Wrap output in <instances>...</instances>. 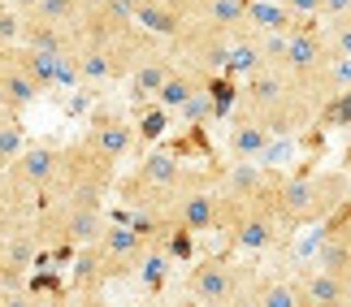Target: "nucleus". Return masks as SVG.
<instances>
[{
  "mask_svg": "<svg viewBox=\"0 0 351 307\" xmlns=\"http://www.w3.org/2000/svg\"><path fill=\"white\" fill-rule=\"evenodd\" d=\"M278 217L291 230L304 225H326L334 212L347 208L351 199V173L347 169H308V173H282L278 182Z\"/></svg>",
  "mask_w": 351,
  "mask_h": 307,
  "instance_id": "1",
  "label": "nucleus"
},
{
  "mask_svg": "<svg viewBox=\"0 0 351 307\" xmlns=\"http://www.w3.org/2000/svg\"><path fill=\"white\" fill-rule=\"evenodd\" d=\"M113 182H117V165L100 160L83 139H78V143H65L61 169H57V178L48 182V191L39 195V204H83V208H104V199H109Z\"/></svg>",
  "mask_w": 351,
  "mask_h": 307,
  "instance_id": "2",
  "label": "nucleus"
},
{
  "mask_svg": "<svg viewBox=\"0 0 351 307\" xmlns=\"http://www.w3.org/2000/svg\"><path fill=\"white\" fill-rule=\"evenodd\" d=\"M278 182H282V173H274V182L261 195L243 199V204H221V230L230 238V247L243 251V256H265V251H274L287 238V225H282L278 199H274Z\"/></svg>",
  "mask_w": 351,
  "mask_h": 307,
  "instance_id": "3",
  "label": "nucleus"
},
{
  "mask_svg": "<svg viewBox=\"0 0 351 307\" xmlns=\"http://www.w3.org/2000/svg\"><path fill=\"white\" fill-rule=\"evenodd\" d=\"M195 178L199 173H191L173 152H147L117 191H121V204L130 212H152V217H160Z\"/></svg>",
  "mask_w": 351,
  "mask_h": 307,
  "instance_id": "4",
  "label": "nucleus"
},
{
  "mask_svg": "<svg viewBox=\"0 0 351 307\" xmlns=\"http://www.w3.org/2000/svg\"><path fill=\"white\" fill-rule=\"evenodd\" d=\"M230 35L234 31H217V26L191 18L178 35L169 39L173 61L195 70L199 78H226V65H230Z\"/></svg>",
  "mask_w": 351,
  "mask_h": 307,
  "instance_id": "5",
  "label": "nucleus"
},
{
  "mask_svg": "<svg viewBox=\"0 0 351 307\" xmlns=\"http://www.w3.org/2000/svg\"><path fill=\"white\" fill-rule=\"evenodd\" d=\"M160 225H169L173 234H213L221 230V191L217 178H199L160 212Z\"/></svg>",
  "mask_w": 351,
  "mask_h": 307,
  "instance_id": "6",
  "label": "nucleus"
},
{
  "mask_svg": "<svg viewBox=\"0 0 351 307\" xmlns=\"http://www.w3.org/2000/svg\"><path fill=\"white\" fill-rule=\"evenodd\" d=\"M247 282H252V269L234 264L230 256H208V260H199L191 269L186 290H191L195 307H226Z\"/></svg>",
  "mask_w": 351,
  "mask_h": 307,
  "instance_id": "7",
  "label": "nucleus"
},
{
  "mask_svg": "<svg viewBox=\"0 0 351 307\" xmlns=\"http://www.w3.org/2000/svg\"><path fill=\"white\" fill-rule=\"evenodd\" d=\"M96 251L109 282H121V277H134L139 264L152 256V238L139 225H104V234L96 238Z\"/></svg>",
  "mask_w": 351,
  "mask_h": 307,
  "instance_id": "8",
  "label": "nucleus"
},
{
  "mask_svg": "<svg viewBox=\"0 0 351 307\" xmlns=\"http://www.w3.org/2000/svg\"><path fill=\"white\" fill-rule=\"evenodd\" d=\"M61 156H65V143H26L22 156L13 160V165L0 173V178H5L13 191H22V195L39 199V195L48 191V182L57 178Z\"/></svg>",
  "mask_w": 351,
  "mask_h": 307,
  "instance_id": "9",
  "label": "nucleus"
},
{
  "mask_svg": "<svg viewBox=\"0 0 351 307\" xmlns=\"http://www.w3.org/2000/svg\"><path fill=\"white\" fill-rule=\"evenodd\" d=\"M83 143L91 152H96L100 160H109V165H121L134 148H139V130H134V122L126 113H117V109H100L96 117H91V126H87V135Z\"/></svg>",
  "mask_w": 351,
  "mask_h": 307,
  "instance_id": "10",
  "label": "nucleus"
},
{
  "mask_svg": "<svg viewBox=\"0 0 351 307\" xmlns=\"http://www.w3.org/2000/svg\"><path fill=\"white\" fill-rule=\"evenodd\" d=\"M330 57L334 52H330V39H326V26L321 22H295L287 31V57H282V70L308 78V74H317Z\"/></svg>",
  "mask_w": 351,
  "mask_h": 307,
  "instance_id": "11",
  "label": "nucleus"
},
{
  "mask_svg": "<svg viewBox=\"0 0 351 307\" xmlns=\"http://www.w3.org/2000/svg\"><path fill=\"white\" fill-rule=\"evenodd\" d=\"M173 52H169V44L165 39H152V48L143 52L139 61H134V70L126 74V91H130V100L134 104H152L156 100V91L165 87V78L173 74Z\"/></svg>",
  "mask_w": 351,
  "mask_h": 307,
  "instance_id": "12",
  "label": "nucleus"
},
{
  "mask_svg": "<svg viewBox=\"0 0 351 307\" xmlns=\"http://www.w3.org/2000/svg\"><path fill=\"white\" fill-rule=\"evenodd\" d=\"M0 78H5V104L13 113H22V109H31V104L44 100V87H39V78L31 74V65H26L22 44L0 48Z\"/></svg>",
  "mask_w": 351,
  "mask_h": 307,
  "instance_id": "13",
  "label": "nucleus"
},
{
  "mask_svg": "<svg viewBox=\"0 0 351 307\" xmlns=\"http://www.w3.org/2000/svg\"><path fill=\"white\" fill-rule=\"evenodd\" d=\"M186 22H191V0H139L134 5V26L152 39H165V44Z\"/></svg>",
  "mask_w": 351,
  "mask_h": 307,
  "instance_id": "14",
  "label": "nucleus"
},
{
  "mask_svg": "<svg viewBox=\"0 0 351 307\" xmlns=\"http://www.w3.org/2000/svg\"><path fill=\"white\" fill-rule=\"evenodd\" d=\"M317 269L351 277V212L347 208L326 221V234H321V247H317Z\"/></svg>",
  "mask_w": 351,
  "mask_h": 307,
  "instance_id": "15",
  "label": "nucleus"
},
{
  "mask_svg": "<svg viewBox=\"0 0 351 307\" xmlns=\"http://www.w3.org/2000/svg\"><path fill=\"white\" fill-rule=\"evenodd\" d=\"M274 143H278V139L269 135L261 122H252V117H239V113H234L230 130H226V152H230V160H265Z\"/></svg>",
  "mask_w": 351,
  "mask_h": 307,
  "instance_id": "16",
  "label": "nucleus"
},
{
  "mask_svg": "<svg viewBox=\"0 0 351 307\" xmlns=\"http://www.w3.org/2000/svg\"><path fill=\"white\" fill-rule=\"evenodd\" d=\"M256 70H265V39H261V31H252V26L243 22L230 35V65H226V78L243 83V78H252Z\"/></svg>",
  "mask_w": 351,
  "mask_h": 307,
  "instance_id": "17",
  "label": "nucleus"
},
{
  "mask_svg": "<svg viewBox=\"0 0 351 307\" xmlns=\"http://www.w3.org/2000/svg\"><path fill=\"white\" fill-rule=\"evenodd\" d=\"M300 290L317 307H351V277H339L330 269H308L300 277Z\"/></svg>",
  "mask_w": 351,
  "mask_h": 307,
  "instance_id": "18",
  "label": "nucleus"
},
{
  "mask_svg": "<svg viewBox=\"0 0 351 307\" xmlns=\"http://www.w3.org/2000/svg\"><path fill=\"white\" fill-rule=\"evenodd\" d=\"M204 83H208V78H199L195 70H186V65H173V74L165 78V87L156 91V100H152V104H160L165 113H178L182 104L191 100V96H195V91L204 87Z\"/></svg>",
  "mask_w": 351,
  "mask_h": 307,
  "instance_id": "19",
  "label": "nucleus"
},
{
  "mask_svg": "<svg viewBox=\"0 0 351 307\" xmlns=\"http://www.w3.org/2000/svg\"><path fill=\"white\" fill-rule=\"evenodd\" d=\"M300 18H291L282 0H247V26L261 35H287Z\"/></svg>",
  "mask_w": 351,
  "mask_h": 307,
  "instance_id": "20",
  "label": "nucleus"
},
{
  "mask_svg": "<svg viewBox=\"0 0 351 307\" xmlns=\"http://www.w3.org/2000/svg\"><path fill=\"white\" fill-rule=\"evenodd\" d=\"M256 295L261 307H300V277H282V273H256Z\"/></svg>",
  "mask_w": 351,
  "mask_h": 307,
  "instance_id": "21",
  "label": "nucleus"
},
{
  "mask_svg": "<svg viewBox=\"0 0 351 307\" xmlns=\"http://www.w3.org/2000/svg\"><path fill=\"white\" fill-rule=\"evenodd\" d=\"M74 286H78V295H100V290L109 286V273H104V264H100L96 243L78 247V256H74Z\"/></svg>",
  "mask_w": 351,
  "mask_h": 307,
  "instance_id": "22",
  "label": "nucleus"
},
{
  "mask_svg": "<svg viewBox=\"0 0 351 307\" xmlns=\"http://www.w3.org/2000/svg\"><path fill=\"white\" fill-rule=\"evenodd\" d=\"M91 9V0H39V5L31 9V18H44V22H57V26H70V31L78 35V26H83Z\"/></svg>",
  "mask_w": 351,
  "mask_h": 307,
  "instance_id": "23",
  "label": "nucleus"
},
{
  "mask_svg": "<svg viewBox=\"0 0 351 307\" xmlns=\"http://www.w3.org/2000/svg\"><path fill=\"white\" fill-rule=\"evenodd\" d=\"M26 148V126H22V117L13 113V109H0V173H5L13 160L22 156Z\"/></svg>",
  "mask_w": 351,
  "mask_h": 307,
  "instance_id": "24",
  "label": "nucleus"
},
{
  "mask_svg": "<svg viewBox=\"0 0 351 307\" xmlns=\"http://www.w3.org/2000/svg\"><path fill=\"white\" fill-rule=\"evenodd\" d=\"M178 113H182V117H186V122H191V126H204L208 117H217V104H213V91H208V83L199 87V91H195V96L182 104Z\"/></svg>",
  "mask_w": 351,
  "mask_h": 307,
  "instance_id": "25",
  "label": "nucleus"
},
{
  "mask_svg": "<svg viewBox=\"0 0 351 307\" xmlns=\"http://www.w3.org/2000/svg\"><path fill=\"white\" fill-rule=\"evenodd\" d=\"M321 26H326V39H330V52H334V57H351V13L330 18V22H321Z\"/></svg>",
  "mask_w": 351,
  "mask_h": 307,
  "instance_id": "26",
  "label": "nucleus"
},
{
  "mask_svg": "<svg viewBox=\"0 0 351 307\" xmlns=\"http://www.w3.org/2000/svg\"><path fill=\"white\" fill-rule=\"evenodd\" d=\"M165 122H169V113L160 109V104H152L139 122H134V130H139V143H152V139H160L165 135Z\"/></svg>",
  "mask_w": 351,
  "mask_h": 307,
  "instance_id": "27",
  "label": "nucleus"
},
{
  "mask_svg": "<svg viewBox=\"0 0 351 307\" xmlns=\"http://www.w3.org/2000/svg\"><path fill=\"white\" fill-rule=\"evenodd\" d=\"M287 5L291 18H300V22H321V0H282Z\"/></svg>",
  "mask_w": 351,
  "mask_h": 307,
  "instance_id": "28",
  "label": "nucleus"
},
{
  "mask_svg": "<svg viewBox=\"0 0 351 307\" xmlns=\"http://www.w3.org/2000/svg\"><path fill=\"white\" fill-rule=\"evenodd\" d=\"M226 307H261V295H256V273H252V282L239 290V295L226 303Z\"/></svg>",
  "mask_w": 351,
  "mask_h": 307,
  "instance_id": "29",
  "label": "nucleus"
},
{
  "mask_svg": "<svg viewBox=\"0 0 351 307\" xmlns=\"http://www.w3.org/2000/svg\"><path fill=\"white\" fill-rule=\"evenodd\" d=\"M343 13H351V0H321V22L343 18Z\"/></svg>",
  "mask_w": 351,
  "mask_h": 307,
  "instance_id": "30",
  "label": "nucleus"
},
{
  "mask_svg": "<svg viewBox=\"0 0 351 307\" xmlns=\"http://www.w3.org/2000/svg\"><path fill=\"white\" fill-rule=\"evenodd\" d=\"M35 5H39V0H9V9H13V13H31Z\"/></svg>",
  "mask_w": 351,
  "mask_h": 307,
  "instance_id": "31",
  "label": "nucleus"
},
{
  "mask_svg": "<svg viewBox=\"0 0 351 307\" xmlns=\"http://www.w3.org/2000/svg\"><path fill=\"white\" fill-rule=\"evenodd\" d=\"M78 299H83L78 307H104V303H100V295H78Z\"/></svg>",
  "mask_w": 351,
  "mask_h": 307,
  "instance_id": "32",
  "label": "nucleus"
},
{
  "mask_svg": "<svg viewBox=\"0 0 351 307\" xmlns=\"http://www.w3.org/2000/svg\"><path fill=\"white\" fill-rule=\"evenodd\" d=\"M0 48H5V44H0ZM0 109H9V104H5V78H0Z\"/></svg>",
  "mask_w": 351,
  "mask_h": 307,
  "instance_id": "33",
  "label": "nucleus"
},
{
  "mask_svg": "<svg viewBox=\"0 0 351 307\" xmlns=\"http://www.w3.org/2000/svg\"><path fill=\"white\" fill-rule=\"evenodd\" d=\"M0 282H5V243H0Z\"/></svg>",
  "mask_w": 351,
  "mask_h": 307,
  "instance_id": "34",
  "label": "nucleus"
},
{
  "mask_svg": "<svg viewBox=\"0 0 351 307\" xmlns=\"http://www.w3.org/2000/svg\"><path fill=\"white\" fill-rule=\"evenodd\" d=\"M117 5H126V9H130V13H134V5H139V0H117Z\"/></svg>",
  "mask_w": 351,
  "mask_h": 307,
  "instance_id": "35",
  "label": "nucleus"
},
{
  "mask_svg": "<svg viewBox=\"0 0 351 307\" xmlns=\"http://www.w3.org/2000/svg\"><path fill=\"white\" fill-rule=\"evenodd\" d=\"M61 307H78V303H61Z\"/></svg>",
  "mask_w": 351,
  "mask_h": 307,
  "instance_id": "36",
  "label": "nucleus"
}]
</instances>
